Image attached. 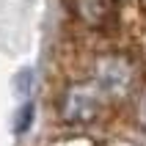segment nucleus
<instances>
[{"instance_id": "nucleus-3", "label": "nucleus", "mask_w": 146, "mask_h": 146, "mask_svg": "<svg viewBox=\"0 0 146 146\" xmlns=\"http://www.w3.org/2000/svg\"><path fill=\"white\" fill-rule=\"evenodd\" d=\"M124 146H130V143H124Z\"/></svg>"}, {"instance_id": "nucleus-2", "label": "nucleus", "mask_w": 146, "mask_h": 146, "mask_svg": "<svg viewBox=\"0 0 146 146\" xmlns=\"http://www.w3.org/2000/svg\"><path fill=\"white\" fill-rule=\"evenodd\" d=\"M143 52H146V36H143Z\"/></svg>"}, {"instance_id": "nucleus-1", "label": "nucleus", "mask_w": 146, "mask_h": 146, "mask_svg": "<svg viewBox=\"0 0 146 146\" xmlns=\"http://www.w3.org/2000/svg\"><path fill=\"white\" fill-rule=\"evenodd\" d=\"M138 121L146 127V91H143V97H141V102H138Z\"/></svg>"}]
</instances>
